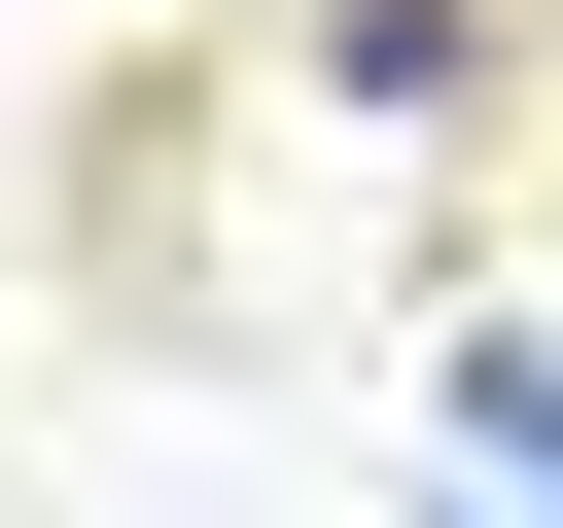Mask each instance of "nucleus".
I'll return each instance as SVG.
<instances>
[{
  "instance_id": "nucleus-1",
  "label": "nucleus",
  "mask_w": 563,
  "mask_h": 528,
  "mask_svg": "<svg viewBox=\"0 0 563 528\" xmlns=\"http://www.w3.org/2000/svg\"><path fill=\"white\" fill-rule=\"evenodd\" d=\"M422 528H563V352H528V317L422 387Z\"/></svg>"
}]
</instances>
